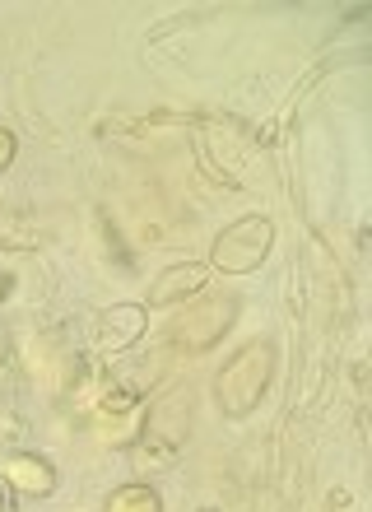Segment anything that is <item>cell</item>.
<instances>
[{
	"label": "cell",
	"mask_w": 372,
	"mask_h": 512,
	"mask_svg": "<svg viewBox=\"0 0 372 512\" xmlns=\"http://www.w3.org/2000/svg\"><path fill=\"white\" fill-rule=\"evenodd\" d=\"M275 368H279L275 340H247L242 350H233L224 359V368L214 373V401H219V410L228 419L252 415L256 405H261V396L270 391V382H275Z\"/></svg>",
	"instance_id": "cell-1"
},
{
	"label": "cell",
	"mask_w": 372,
	"mask_h": 512,
	"mask_svg": "<svg viewBox=\"0 0 372 512\" xmlns=\"http://www.w3.org/2000/svg\"><path fill=\"white\" fill-rule=\"evenodd\" d=\"M270 247H275V224L266 215H242L214 238L205 266L219 270V275H252V270L266 266Z\"/></svg>",
	"instance_id": "cell-2"
},
{
	"label": "cell",
	"mask_w": 372,
	"mask_h": 512,
	"mask_svg": "<svg viewBox=\"0 0 372 512\" xmlns=\"http://www.w3.org/2000/svg\"><path fill=\"white\" fill-rule=\"evenodd\" d=\"M233 317H238V298L233 294L191 298L168 326V345H173V354H205L228 331Z\"/></svg>",
	"instance_id": "cell-3"
},
{
	"label": "cell",
	"mask_w": 372,
	"mask_h": 512,
	"mask_svg": "<svg viewBox=\"0 0 372 512\" xmlns=\"http://www.w3.org/2000/svg\"><path fill=\"white\" fill-rule=\"evenodd\" d=\"M145 331H149V312L140 303H112L93 322V345H98V354H126L140 345Z\"/></svg>",
	"instance_id": "cell-4"
},
{
	"label": "cell",
	"mask_w": 372,
	"mask_h": 512,
	"mask_svg": "<svg viewBox=\"0 0 372 512\" xmlns=\"http://www.w3.org/2000/svg\"><path fill=\"white\" fill-rule=\"evenodd\" d=\"M205 284H210V266H205V261H173V266L159 270L154 284H149V308L191 303V298L205 294Z\"/></svg>",
	"instance_id": "cell-5"
},
{
	"label": "cell",
	"mask_w": 372,
	"mask_h": 512,
	"mask_svg": "<svg viewBox=\"0 0 372 512\" xmlns=\"http://www.w3.org/2000/svg\"><path fill=\"white\" fill-rule=\"evenodd\" d=\"M0 480H5V489L10 494H19V499H52L56 494V466L47 457H38V452H14L10 461H5V471H0Z\"/></svg>",
	"instance_id": "cell-6"
},
{
	"label": "cell",
	"mask_w": 372,
	"mask_h": 512,
	"mask_svg": "<svg viewBox=\"0 0 372 512\" xmlns=\"http://www.w3.org/2000/svg\"><path fill=\"white\" fill-rule=\"evenodd\" d=\"M38 224L19 210H0V252H33L38 247Z\"/></svg>",
	"instance_id": "cell-7"
},
{
	"label": "cell",
	"mask_w": 372,
	"mask_h": 512,
	"mask_svg": "<svg viewBox=\"0 0 372 512\" xmlns=\"http://www.w3.org/2000/svg\"><path fill=\"white\" fill-rule=\"evenodd\" d=\"M103 512H163V499L154 485H140V480H131V485H121L107 494V508Z\"/></svg>",
	"instance_id": "cell-8"
},
{
	"label": "cell",
	"mask_w": 372,
	"mask_h": 512,
	"mask_svg": "<svg viewBox=\"0 0 372 512\" xmlns=\"http://www.w3.org/2000/svg\"><path fill=\"white\" fill-rule=\"evenodd\" d=\"M14 154H19V140H14L10 126H0V173L14 163Z\"/></svg>",
	"instance_id": "cell-9"
},
{
	"label": "cell",
	"mask_w": 372,
	"mask_h": 512,
	"mask_svg": "<svg viewBox=\"0 0 372 512\" xmlns=\"http://www.w3.org/2000/svg\"><path fill=\"white\" fill-rule=\"evenodd\" d=\"M5 359H10V331L0 326V368H5Z\"/></svg>",
	"instance_id": "cell-10"
},
{
	"label": "cell",
	"mask_w": 372,
	"mask_h": 512,
	"mask_svg": "<svg viewBox=\"0 0 372 512\" xmlns=\"http://www.w3.org/2000/svg\"><path fill=\"white\" fill-rule=\"evenodd\" d=\"M0 512H14V494L5 489V480H0Z\"/></svg>",
	"instance_id": "cell-11"
},
{
	"label": "cell",
	"mask_w": 372,
	"mask_h": 512,
	"mask_svg": "<svg viewBox=\"0 0 372 512\" xmlns=\"http://www.w3.org/2000/svg\"><path fill=\"white\" fill-rule=\"evenodd\" d=\"M200 512H214V508H200Z\"/></svg>",
	"instance_id": "cell-12"
}]
</instances>
